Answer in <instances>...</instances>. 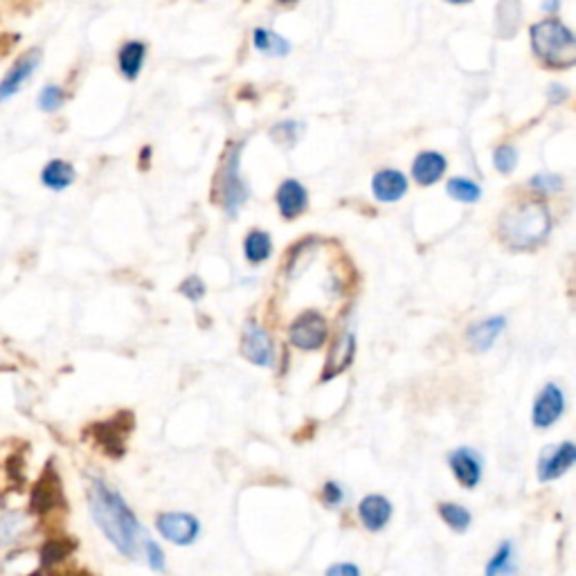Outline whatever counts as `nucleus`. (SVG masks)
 <instances>
[{
  "label": "nucleus",
  "mask_w": 576,
  "mask_h": 576,
  "mask_svg": "<svg viewBox=\"0 0 576 576\" xmlns=\"http://www.w3.org/2000/svg\"><path fill=\"white\" fill-rule=\"evenodd\" d=\"M88 506L95 524L100 527L111 545L122 556L136 558L142 540V524L127 505L119 491L106 484L100 477H93L88 484Z\"/></svg>",
  "instance_id": "f257e3e1"
},
{
  "label": "nucleus",
  "mask_w": 576,
  "mask_h": 576,
  "mask_svg": "<svg viewBox=\"0 0 576 576\" xmlns=\"http://www.w3.org/2000/svg\"><path fill=\"white\" fill-rule=\"evenodd\" d=\"M552 230L549 210L539 201L514 205L500 217V236L511 248H534L547 239Z\"/></svg>",
  "instance_id": "f03ea898"
},
{
  "label": "nucleus",
  "mask_w": 576,
  "mask_h": 576,
  "mask_svg": "<svg viewBox=\"0 0 576 576\" xmlns=\"http://www.w3.org/2000/svg\"><path fill=\"white\" fill-rule=\"evenodd\" d=\"M536 57L549 68H572L576 63V38L570 28L556 19L540 21L531 28Z\"/></svg>",
  "instance_id": "7ed1b4c3"
},
{
  "label": "nucleus",
  "mask_w": 576,
  "mask_h": 576,
  "mask_svg": "<svg viewBox=\"0 0 576 576\" xmlns=\"http://www.w3.org/2000/svg\"><path fill=\"white\" fill-rule=\"evenodd\" d=\"M133 428H136L133 412H118L113 419L90 425V435H93L95 444L102 448V453L113 459H119L127 453V437L131 435Z\"/></svg>",
  "instance_id": "20e7f679"
},
{
  "label": "nucleus",
  "mask_w": 576,
  "mask_h": 576,
  "mask_svg": "<svg viewBox=\"0 0 576 576\" xmlns=\"http://www.w3.org/2000/svg\"><path fill=\"white\" fill-rule=\"evenodd\" d=\"M29 509L37 515H47L57 509H66V491L54 464L50 462L29 493Z\"/></svg>",
  "instance_id": "39448f33"
},
{
  "label": "nucleus",
  "mask_w": 576,
  "mask_h": 576,
  "mask_svg": "<svg viewBox=\"0 0 576 576\" xmlns=\"http://www.w3.org/2000/svg\"><path fill=\"white\" fill-rule=\"evenodd\" d=\"M239 152H242V147H236L235 152L227 156L226 167H223L221 176H218V196H221L223 210H226L230 217H236L239 208H242L248 199L246 183H243L242 169H239V160H242Z\"/></svg>",
  "instance_id": "423d86ee"
},
{
  "label": "nucleus",
  "mask_w": 576,
  "mask_h": 576,
  "mask_svg": "<svg viewBox=\"0 0 576 576\" xmlns=\"http://www.w3.org/2000/svg\"><path fill=\"white\" fill-rule=\"evenodd\" d=\"M156 530L171 545L189 547L199 540L201 523L199 518L185 514V511H165V514L156 515Z\"/></svg>",
  "instance_id": "0eeeda50"
},
{
  "label": "nucleus",
  "mask_w": 576,
  "mask_h": 576,
  "mask_svg": "<svg viewBox=\"0 0 576 576\" xmlns=\"http://www.w3.org/2000/svg\"><path fill=\"white\" fill-rule=\"evenodd\" d=\"M41 59H43L41 50H38V47H32V50L23 53L14 63H12V68L5 72V77L0 79V104L14 100L16 95L25 88V84L37 75L38 66H41Z\"/></svg>",
  "instance_id": "6e6552de"
},
{
  "label": "nucleus",
  "mask_w": 576,
  "mask_h": 576,
  "mask_svg": "<svg viewBox=\"0 0 576 576\" xmlns=\"http://www.w3.org/2000/svg\"><path fill=\"white\" fill-rule=\"evenodd\" d=\"M326 335H329V326L325 316L317 311L302 313L288 329L291 345L302 351H317L326 342Z\"/></svg>",
  "instance_id": "1a4fd4ad"
},
{
  "label": "nucleus",
  "mask_w": 576,
  "mask_h": 576,
  "mask_svg": "<svg viewBox=\"0 0 576 576\" xmlns=\"http://www.w3.org/2000/svg\"><path fill=\"white\" fill-rule=\"evenodd\" d=\"M565 407H567V399L561 385H556V383H547L534 401L531 424H534V428L539 430L552 428V425L558 424L561 416L565 415Z\"/></svg>",
  "instance_id": "9d476101"
},
{
  "label": "nucleus",
  "mask_w": 576,
  "mask_h": 576,
  "mask_svg": "<svg viewBox=\"0 0 576 576\" xmlns=\"http://www.w3.org/2000/svg\"><path fill=\"white\" fill-rule=\"evenodd\" d=\"M242 354L246 356V360H251L257 367H273L275 365V347L273 338L268 335V331L255 320H248L243 326L242 335Z\"/></svg>",
  "instance_id": "9b49d317"
},
{
  "label": "nucleus",
  "mask_w": 576,
  "mask_h": 576,
  "mask_svg": "<svg viewBox=\"0 0 576 576\" xmlns=\"http://www.w3.org/2000/svg\"><path fill=\"white\" fill-rule=\"evenodd\" d=\"M448 466L450 471H453L455 480H457L464 489H475L477 484L482 482L484 462L482 455L477 453L475 448H468V446L455 448L453 453L448 455Z\"/></svg>",
  "instance_id": "f8f14e48"
},
{
  "label": "nucleus",
  "mask_w": 576,
  "mask_h": 576,
  "mask_svg": "<svg viewBox=\"0 0 576 576\" xmlns=\"http://www.w3.org/2000/svg\"><path fill=\"white\" fill-rule=\"evenodd\" d=\"M356 356V333L351 329H341V333L335 335L333 345H331L329 356H326V365L322 369V383L333 381L335 376H341L342 372L351 367Z\"/></svg>",
  "instance_id": "ddd939ff"
},
{
  "label": "nucleus",
  "mask_w": 576,
  "mask_h": 576,
  "mask_svg": "<svg viewBox=\"0 0 576 576\" xmlns=\"http://www.w3.org/2000/svg\"><path fill=\"white\" fill-rule=\"evenodd\" d=\"M576 462V446L572 441H563V444L554 446V448H545L539 459V480L540 482H554Z\"/></svg>",
  "instance_id": "4468645a"
},
{
  "label": "nucleus",
  "mask_w": 576,
  "mask_h": 576,
  "mask_svg": "<svg viewBox=\"0 0 576 576\" xmlns=\"http://www.w3.org/2000/svg\"><path fill=\"white\" fill-rule=\"evenodd\" d=\"M394 514L392 502L385 496H378V493H369L360 500L358 505V518L360 524H363L367 531H383L390 524Z\"/></svg>",
  "instance_id": "2eb2a0df"
},
{
  "label": "nucleus",
  "mask_w": 576,
  "mask_h": 576,
  "mask_svg": "<svg viewBox=\"0 0 576 576\" xmlns=\"http://www.w3.org/2000/svg\"><path fill=\"white\" fill-rule=\"evenodd\" d=\"M372 189L374 196L383 203H397L407 192V180L399 169H383L374 176Z\"/></svg>",
  "instance_id": "dca6fc26"
},
{
  "label": "nucleus",
  "mask_w": 576,
  "mask_h": 576,
  "mask_svg": "<svg viewBox=\"0 0 576 576\" xmlns=\"http://www.w3.org/2000/svg\"><path fill=\"white\" fill-rule=\"evenodd\" d=\"M505 326H506L505 316H496V317H489V320L477 322V325H473L471 329H468L466 333L468 342H471V347L477 351V354H484V351H489L493 345H496V341L500 338Z\"/></svg>",
  "instance_id": "f3484780"
},
{
  "label": "nucleus",
  "mask_w": 576,
  "mask_h": 576,
  "mask_svg": "<svg viewBox=\"0 0 576 576\" xmlns=\"http://www.w3.org/2000/svg\"><path fill=\"white\" fill-rule=\"evenodd\" d=\"M446 171V158L437 152H424L412 162V176L421 187L440 183V178Z\"/></svg>",
  "instance_id": "a211bd4d"
},
{
  "label": "nucleus",
  "mask_w": 576,
  "mask_h": 576,
  "mask_svg": "<svg viewBox=\"0 0 576 576\" xmlns=\"http://www.w3.org/2000/svg\"><path fill=\"white\" fill-rule=\"evenodd\" d=\"M309 203V194L307 189L302 187V183L298 180H286L282 183L277 192V205L279 212H282L284 218H295L307 210Z\"/></svg>",
  "instance_id": "6ab92c4d"
},
{
  "label": "nucleus",
  "mask_w": 576,
  "mask_h": 576,
  "mask_svg": "<svg viewBox=\"0 0 576 576\" xmlns=\"http://www.w3.org/2000/svg\"><path fill=\"white\" fill-rule=\"evenodd\" d=\"M75 178H77L75 167L66 160H59V158L50 160L41 169L43 187L53 189V192H63V189H68L72 183H75Z\"/></svg>",
  "instance_id": "aec40b11"
},
{
  "label": "nucleus",
  "mask_w": 576,
  "mask_h": 576,
  "mask_svg": "<svg viewBox=\"0 0 576 576\" xmlns=\"http://www.w3.org/2000/svg\"><path fill=\"white\" fill-rule=\"evenodd\" d=\"M144 57H147V47L140 41H128L119 50V70L128 81L137 79L142 66H144Z\"/></svg>",
  "instance_id": "412c9836"
},
{
  "label": "nucleus",
  "mask_w": 576,
  "mask_h": 576,
  "mask_svg": "<svg viewBox=\"0 0 576 576\" xmlns=\"http://www.w3.org/2000/svg\"><path fill=\"white\" fill-rule=\"evenodd\" d=\"M28 515L19 514V511H12V514L3 515V518H0V549L19 543L25 531H28Z\"/></svg>",
  "instance_id": "4be33fe9"
},
{
  "label": "nucleus",
  "mask_w": 576,
  "mask_h": 576,
  "mask_svg": "<svg viewBox=\"0 0 576 576\" xmlns=\"http://www.w3.org/2000/svg\"><path fill=\"white\" fill-rule=\"evenodd\" d=\"M515 572V547L511 540L502 543L496 549L491 558H489L487 567H484V576H511Z\"/></svg>",
  "instance_id": "5701e85b"
},
{
  "label": "nucleus",
  "mask_w": 576,
  "mask_h": 576,
  "mask_svg": "<svg viewBox=\"0 0 576 576\" xmlns=\"http://www.w3.org/2000/svg\"><path fill=\"white\" fill-rule=\"evenodd\" d=\"M440 518L448 524L450 530L457 531V534H464L468 531L473 523V514L466 509V506L457 505V502H441L440 505Z\"/></svg>",
  "instance_id": "b1692460"
},
{
  "label": "nucleus",
  "mask_w": 576,
  "mask_h": 576,
  "mask_svg": "<svg viewBox=\"0 0 576 576\" xmlns=\"http://www.w3.org/2000/svg\"><path fill=\"white\" fill-rule=\"evenodd\" d=\"M243 251H246V259L251 261V264H264V261L270 257V252H273L270 236L261 230H252L251 235L246 236V246H243Z\"/></svg>",
  "instance_id": "393cba45"
},
{
  "label": "nucleus",
  "mask_w": 576,
  "mask_h": 576,
  "mask_svg": "<svg viewBox=\"0 0 576 576\" xmlns=\"http://www.w3.org/2000/svg\"><path fill=\"white\" fill-rule=\"evenodd\" d=\"M252 41H255V47L259 53L270 54V57H284L291 50V43L286 38H282L275 32H268V29H255Z\"/></svg>",
  "instance_id": "a878e982"
},
{
  "label": "nucleus",
  "mask_w": 576,
  "mask_h": 576,
  "mask_svg": "<svg viewBox=\"0 0 576 576\" xmlns=\"http://www.w3.org/2000/svg\"><path fill=\"white\" fill-rule=\"evenodd\" d=\"M75 539H50L41 549V563L43 565H57V563L66 561L75 552Z\"/></svg>",
  "instance_id": "bb28decb"
},
{
  "label": "nucleus",
  "mask_w": 576,
  "mask_h": 576,
  "mask_svg": "<svg viewBox=\"0 0 576 576\" xmlns=\"http://www.w3.org/2000/svg\"><path fill=\"white\" fill-rule=\"evenodd\" d=\"M66 104V90L57 84H47L38 90L37 95V109L41 113H57L62 106Z\"/></svg>",
  "instance_id": "cd10ccee"
},
{
  "label": "nucleus",
  "mask_w": 576,
  "mask_h": 576,
  "mask_svg": "<svg viewBox=\"0 0 576 576\" xmlns=\"http://www.w3.org/2000/svg\"><path fill=\"white\" fill-rule=\"evenodd\" d=\"M448 196H453L459 203H475L482 196V189L468 178H453L448 183Z\"/></svg>",
  "instance_id": "c85d7f7f"
},
{
  "label": "nucleus",
  "mask_w": 576,
  "mask_h": 576,
  "mask_svg": "<svg viewBox=\"0 0 576 576\" xmlns=\"http://www.w3.org/2000/svg\"><path fill=\"white\" fill-rule=\"evenodd\" d=\"M493 165L502 174H511L515 169V165H518V152H515V147H511V144L498 147L496 153H493Z\"/></svg>",
  "instance_id": "c756f323"
},
{
  "label": "nucleus",
  "mask_w": 576,
  "mask_h": 576,
  "mask_svg": "<svg viewBox=\"0 0 576 576\" xmlns=\"http://www.w3.org/2000/svg\"><path fill=\"white\" fill-rule=\"evenodd\" d=\"M144 543H142V549H144V558H147L149 567H152L153 572H165L167 563H165V552H162L160 545L156 543L153 539H149V536H144Z\"/></svg>",
  "instance_id": "7c9ffc66"
},
{
  "label": "nucleus",
  "mask_w": 576,
  "mask_h": 576,
  "mask_svg": "<svg viewBox=\"0 0 576 576\" xmlns=\"http://www.w3.org/2000/svg\"><path fill=\"white\" fill-rule=\"evenodd\" d=\"M320 496H322V502H325L326 506L335 509V506H341L342 502H345V489H342V484L329 480V482L322 484Z\"/></svg>",
  "instance_id": "2f4dec72"
},
{
  "label": "nucleus",
  "mask_w": 576,
  "mask_h": 576,
  "mask_svg": "<svg viewBox=\"0 0 576 576\" xmlns=\"http://www.w3.org/2000/svg\"><path fill=\"white\" fill-rule=\"evenodd\" d=\"M531 187L539 194H554V192H558L563 187V180L556 174H540L531 178Z\"/></svg>",
  "instance_id": "473e14b6"
},
{
  "label": "nucleus",
  "mask_w": 576,
  "mask_h": 576,
  "mask_svg": "<svg viewBox=\"0 0 576 576\" xmlns=\"http://www.w3.org/2000/svg\"><path fill=\"white\" fill-rule=\"evenodd\" d=\"M180 293L192 300V302H196V300H201L205 295V284L199 277H187L180 284Z\"/></svg>",
  "instance_id": "72a5a7b5"
},
{
  "label": "nucleus",
  "mask_w": 576,
  "mask_h": 576,
  "mask_svg": "<svg viewBox=\"0 0 576 576\" xmlns=\"http://www.w3.org/2000/svg\"><path fill=\"white\" fill-rule=\"evenodd\" d=\"M325 576H360V570L354 563H333L326 567Z\"/></svg>",
  "instance_id": "f704fd0d"
},
{
  "label": "nucleus",
  "mask_w": 576,
  "mask_h": 576,
  "mask_svg": "<svg viewBox=\"0 0 576 576\" xmlns=\"http://www.w3.org/2000/svg\"><path fill=\"white\" fill-rule=\"evenodd\" d=\"M298 128H300L298 122H282V124H277V127H275V131H279V133L284 131V136H279L277 140L279 142H286V144H293L295 137H298Z\"/></svg>",
  "instance_id": "c9c22d12"
},
{
  "label": "nucleus",
  "mask_w": 576,
  "mask_h": 576,
  "mask_svg": "<svg viewBox=\"0 0 576 576\" xmlns=\"http://www.w3.org/2000/svg\"><path fill=\"white\" fill-rule=\"evenodd\" d=\"M567 97V90L563 86H549V100L552 102H563Z\"/></svg>",
  "instance_id": "e433bc0d"
},
{
  "label": "nucleus",
  "mask_w": 576,
  "mask_h": 576,
  "mask_svg": "<svg viewBox=\"0 0 576 576\" xmlns=\"http://www.w3.org/2000/svg\"><path fill=\"white\" fill-rule=\"evenodd\" d=\"M448 3H453V5H466L471 0H448Z\"/></svg>",
  "instance_id": "4c0bfd02"
},
{
  "label": "nucleus",
  "mask_w": 576,
  "mask_h": 576,
  "mask_svg": "<svg viewBox=\"0 0 576 576\" xmlns=\"http://www.w3.org/2000/svg\"><path fill=\"white\" fill-rule=\"evenodd\" d=\"M279 3H293V0H279Z\"/></svg>",
  "instance_id": "58836bf2"
}]
</instances>
